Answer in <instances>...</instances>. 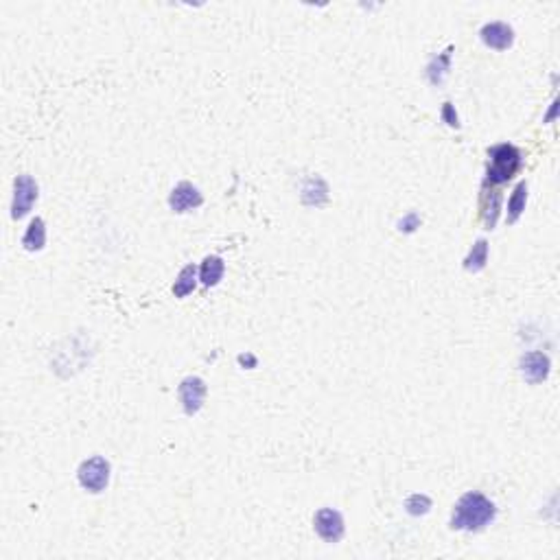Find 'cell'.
I'll list each match as a JSON object with an SVG mask.
<instances>
[{
	"instance_id": "obj_9",
	"label": "cell",
	"mask_w": 560,
	"mask_h": 560,
	"mask_svg": "<svg viewBox=\"0 0 560 560\" xmlns=\"http://www.w3.org/2000/svg\"><path fill=\"white\" fill-rule=\"evenodd\" d=\"M479 35L483 44L497 50H508L514 42V31L506 22H490L481 29Z\"/></svg>"
},
{
	"instance_id": "obj_13",
	"label": "cell",
	"mask_w": 560,
	"mask_h": 560,
	"mask_svg": "<svg viewBox=\"0 0 560 560\" xmlns=\"http://www.w3.org/2000/svg\"><path fill=\"white\" fill-rule=\"evenodd\" d=\"M526 199H528V184L521 182L514 188L510 201H508V221H510V223H514L521 217V212L526 210Z\"/></svg>"
},
{
	"instance_id": "obj_14",
	"label": "cell",
	"mask_w": 560,
	"mask_h": 560,
	"mask_svg": "<svg viewBox=\"0 0 560 560\" xmlns=\"http://www.w3.org/2000/svg\"><path fill=\"white\" fill-rule=\"evenodd\" d=\"M195 276H197L195 265H186L184 270L180 272V276H177L175 285H173L175 298H184V296H188L190 291L195 289Z\"/></svg>"
},
{
	"instance_id": "obj_1",
	"label": "cell",
	"mask_w": 560,
	"mask_h": 560,
	"mask_svg": "<svg viewBox=\"0 0 560 560\" xmlns=\"http://www.w3.org/2000/svg\"><path fill=\"white\" fill-rule=\"evenodd\" d=\"M494 514H497V510H494V503L490 499H486L479 492H466L464 497L455 503L451 528L477 532L481 528H486L494 519Z\"/></svg>"
},
{
	"instance_id": "obj_19",
	"label": "cell",
	"mask_w": 560,
	"mask_h": 560,
	"mask_svg": "<svg viewBox=\"0 0 560 560\" xmlns=\"http://www.w3.org/2000/svg\"><path fill=\"white\" fill-rule=\"evenodd\" d=\"M556 108H558V101H554V103H552V112L547 114V121H552V119H554V114H556Z\"/></svg>"
},
{
	"instance_id": "obj_11",
	"label": "cell",
	"mask_w": 560,
	"mask_h": 560,
	"mask_svg": "<svg viewBox=\"0 0 560 560\" xmlns=\"http://www.w3.org/2000/svg\"><path fill=\"white\" fill-rule=\"evenodd\" d=\"M46 243V228H44V221L40 217H35L31 221V226L27 228V234H24L22 239V246L24 250H29V252H37V250H42Z\"/></svg>"
},
{
	"instance_id": "obj_17",
	"label": "cell",
	"mask_w": 560,
	"mask_h": 560,
	"mask_svg": "<svg viewBox=\"0 0 560 560\" xmlns=\"http://www.w3.org/2000/svg\"><path fill=\"white\" fill-rule=\"evenodd\" d=\"M447 70H449V50L442 53L438 59H434V63L429 66V79L434 83H440L444 74H447Z\"/></svg>"
},
{
	"instance_id": "obj_7",
	"label": "cell",
	"mask_w": 560,
	"mask_h": 560,
	"mask_svg": "<svg viewBox=\"0 0 560 560\" xmlns=\"http://www.w3.org/2000/svg\"><path fill=\"white\" fill-rule=\"evenodd\" d=\"M315 532L328 543H337L343 537V519L333 508H322L315 514Z\"/></svg>"
},
{
	"instance_id": "obj_2",
	"label": "cell",
	"mask_w": 560,
	"mask_h": 560,
	"mask_svg": "<svg viewBox=\"0 0 560 560\" xmlns=\"http://www.w3.org/2000/svg\"><path fill=\"white\" fill-rule=\"evenodd\" d=\"M490 164H488V175L486 180L490 184H503L517 173L519 164H521V154L519 149L512 145H497L488 151Z\"/></svg>"
},
{
	"instance_id": "obj_10",
	"label": "cell",
	"mask_w": 560,
	"mask_h": 560,
	"mask_svg": "<svg viewBox=\"0 0 560 560\" xmlns=\"http://www.w3.org/2000/svg\"><path fill=\"white\" fill-rule=\"evenodd\" d=\"M499 206H501V195L490 190V193H483L481 197V221L483 226L492 230L494 223H497V217H499Z\"/></svg>"
},
{
	"instance_id": "obj_3",
	"label": "cell",
	"mask_w": 560,
	"mask_h": 560,
	"mask_svg": "<svg viewBox=\"0 0 560 560\" xmlns=\"http://www.w3.org/2000/svg\"><path fill=\"white\" fill-rule=\"evenodd\" d=\"M79 483L90 492H101L106 490L108 481H110V464L106 457L94 455L90 460L81 462L79 470H77Z\"/></svg>"
},
{
	"instance_id": "obj_8",
	"label": "cell",
	"mask_w": 560,
	"mask_h": 560,
	"mask_svg": "<svg viewBox=\"0 0 560 560\" xmlns=\"http://www.w3.org/2000/svg\"><path fill=\"white\" fill-rule=\"evenodd\" d=\"M201 201L203 197L197 190V186H193L190 182H180L173 188V193L169 197V206L173 212H186V210L201 206Z\"/></svg>"
},
{
	"instance_id": "obj_4",
	"label": "cell",
	"mask_w": 560,
	"mask_h": 560,
	"mask_svg": "<svg viewBox=\"0 0 560 560\" xmlns=\"http://www.w3.org/2000/svg\"><path fill=\"white\" fill-rule=\"evenodd\" d=\"M37 199V184L29 175H18L14 182V201H11V217L22 219L29 214Z\"/></svg>"
},
{
	"instance_id": "obj_16",
	"label": "cell",
	"mask_w": 560,
	"mask_h": 560,
	"mask_svg": "<svg viewBox=\"0 0 560 560\" xmlns=\"http://www.w3.org/2000/svg\"><path fill=\"white\" fill-rule=\"evenodd\" d=\"M405 508H407V512L414 514V517L427 514L429 508H431V499L427 497V494H412V497L405 501Z\"/></svg>"
},
{
	"instance_id": "obj_5",
	"label": "cell",
	"mask_w": 560,
	"mask_h": 560,
	"mask_svg": "<svg viewBox=\"0 0 560 560\" xmlns=\"http://www.w3.org/2000/svg\"><path fill=\"white\" fill-rule=\"evenodd\" d=\"M550 357H547L545 352L541 350H532V352H526L523 357L519 361V368H521V374L528 381V383L537 386V383H543V381L550 377Z\"/></svg>"
},
{
	"instance_id": "obj_15",
	"label": "cell",
	"mask_w": 560,
	"mask_h": 560,
	"mask_svg": "<svg viewBox=\"0 0 560 560\" xmlns=\"http://www.w3.org/2000/svg\"><path fill=\"white\" fill-rule=\"evenodd\" d=\"M486 259H488V243L483 239H479L477 243L470 250V254L464 261V267L466 272H479L483 270V265H486Z\"/></svg>"
},
{
	"instance_id": "obj_6",
	"label": "cell",
	"mask_w": 560,
	"mask_h": 560,
	"mask_svg": "<svg viewBox=\"0 0 560 560\" xmlns=\"http://www.w3.org/2000/svg\"><path fill=\"white\" fill-rule=\"evenodd\" d=\"M180 401H182V407L188 416H193L201 410L203 405V399H206V383L199 379V377H186L182 383H180Z\"/></svg>"
},
{
	"instance_id": "obj_12",
	"label": "cell",
	"mask_w": 560,
	"mask_h": 560,
	"mask_svg": "<svg viewBox=\"0 0 560 560\" xmlns=\"http://www.w3.org/2000/svg\"><path fill=\"white\" fill-rule=\"evenodd\" d=\"M223 276V261L219 257H206L201 263L199 278L206 287H214Z\"/></svg>"
},
{
	"instance_id": "obj_18",
	"label": "cell",
	"mask_w": 560,
	"mask_h": 560,
	"mask_svg": "<svg viewBox=\"0 0 560 560\" xmlns=\"http://www.w3.org/2000/svg\"><path fill=\"white\" fill-rule=\"evenodd\" d=\"M442 119L447 121V125H451V127H460V123H457V114L453 112V106H451V103H444V108H442Z\"/></svg>"
}]
</instances>
